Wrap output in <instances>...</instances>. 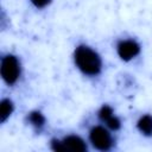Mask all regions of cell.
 Listing matches in <instances>:
<instances>
[{
    "mask_svg": "<svg viewBox=\"0 0 152 152\" xmlns=\"http://www.w3.org/2000/svg\"><path fill=\"white\" fill-rule=\"evenodd\" d=\"M74 59L77 68L84 75L95 76L101 71L102 61L99 53L87 45H80L76 48L74 53Z\"/></svg>",
    "mask_w": 152,
    "mask_h": 152,
    "instance_id": "1",
    "label": "cell"
},
{
    "mask_svg": "<svg viewBox=\"0 0 152 152\" xmlns=\"http://www.w3.org/2000/svg\"><path fill=\"white\" fill-rule=\"evenodd\" d=\"M20 75V64L15 56L7 55L1 59V76L7 84H14Z\"/></svg>",
    "mask_w": 152,
    "mask_h": 152,
    "instance_id": "2",
    "label": "cell"
},
{
    "mask_svg": "<svg viewBox=\"0 0 152 152\" xmlns=\"http://www.w3.org/2000/svg\"><path fill=\"white\" fill-rule=\"evenodd\" d=\"M89 139L91 145L100 151H107L112 147L113 140L110 133L102 126H95L90 129Z\"/></svg>",
    "mask_w": 152,
    "mask_h": 152,
    "instance_id": "3",
    "label": "cell"
},
{
    "mask_svg": "<svg viewBox=\"0 0 152 152\" xmlns=\"http://www.w3.org/2000/svg\"><path fill=\"white\" fill-rule=\"evenodd\" d=\"M116 50H118V55L120 56L121 59L131 61L139 53L140 45L133 39H125V40L119 42Z\"/></svg>",
    "mask_w": 152,
    "mask_h": 152,
    "instance_id": "4",
    "label": "cell"
},
{
    "mask_svg": "<svg viewBox=\"0 0 152 152\" xmlns=\"http://www.w3.org/2000/svg\"><path fill=\"white\" fill-rule=\"evenodd\" d=\"M63 144L65 146V150H69V151H80V152H83L87 150V146H86V142L77 135H68L64 140H63Z\"/></svg>",
    "mask_w": 152,
    "mask_h": 152,
    "instance_id": "5",
    "label": "cell"
},
{
    "mask_svg": "<svg viewBox=\"0 0 152 152\" xmlns=\"http://www.w3.org/2000/svg\"><path fill=\"white\" fill-rule=\"evenodd\" d=\"M137 126H138V129L142 134H145V135H152V116L151 115H148V114L142 115L139 119Z\"/></svg>",
    "mask_w": 152,
    "mask_h": 152,
    "instance_id": "6",
    "label": "cell"
},
{
    "mask_svg": "<svg viewBox=\"0 0 152 152\" xmlns=\"http://www.w3.org/2000/svg\"><path fill=\"white\" fill-rule=\"evenodd\" d=\"M13 112V103L11 100L8 99H4L0 103V116H1V121L4 122Z\"/></svg>",
    "mask_w": 152,
    "mask_h": 152,
    "instance_id": "7",
    "label": "cell"
},
{
    "mask_svg": "<svg viewBox=\"0 0 152 152\" xmlns=\"http://www.w3.org/2000/svg\"><path fill=\"white\" fill-rule=\"evenodd\" d=\"M28 120L36 127H40L45 122V118L43 116V114L40 112H31L28 114Z\"/></svg>",
    "mask_w": 152,
    "mask_h": 152,
    "instance_id": "8",
    "label": "cell"
},
{
    "mask_svg": "<svg viewBox=\"0 0 152 152\" xmlns=\"http://www.w3.org/2000/svg\"><path fill=\"white\" fill-rule=\"evenodd\" d=\"M113 115V110L109 106H103L100 110H99V118L102 120V121H107L110 116Z\"/></svg>",
    "mask_w": 152,
    "mask_h": 152,
    "instance_id": "9",
    "label": "cell"
},
{
    "mask_svg": "<svg viewBox=\"0 0 152 152\" xmlns=\"http://www.w3.org/2000/svg\"><path fill=\"white\" fill-rule=\"evenodd\" d=\"M106 124H107V126H108L109 128H112V129H118V128L120 127V121H119V119H118L116 116H114V115H112V116L106 121Z\"/></svg>",
    "mask_w": 152,
    "mask_h": 152,
    "instance_id": "10",
    "label": "cell"
},
{
    "mask_svg": "<svg viewBox=\"0 0 152 152\" xmlns=\"http://www.w3.org/2000/svg\"><path fill=\"white\" fill-rule=\"evenodd\" d=\"M51 146H52V150H55V151H66L63 141H59V140H56V139L52 140Z\"/></svg>",
    "mask_w": 152,
    "mask_h": 152,
    "instance_id": "11",
    "label": "cell"
},
{
    "mask_svg": "<svg viewBox=\"0 0 152 152\" xmlns=\"http://www.w3.org/2000/svg\"><path fill=\"white\" fill-rule=\"evenodd\" d=\"M31 2H32L37 8H43V7L48 6V5L51 2V0H31Z\"/></svg>",
    "mask_w": 152,
    "mask_h": 152,
    "instance_id": "12",
    "label": "cell"
}]
</instances>
